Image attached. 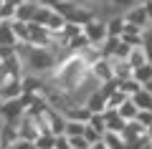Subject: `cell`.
Returning <instances> with one entry per match:
<instances>
[{
  "label": "cell",
  "instance_id": "6da1fadb",
  "mask_svg": "<svg viewBox=\"0 0 152 149\" xmlns=\"http://www.w3.org/2000/svg\"><path fill=\"white\" fill-rule=\"evenodd\" d=\"M84 36L89 38V43L91 46H104V41H107V20H99V18H91V20L84 25Z\"/></svg>",
  "mask_w": 152,
  "mask_h": 149
},
{
  "label": "cell",
  "instance_id": "7a4b0ae2",
  "mask_svg": "<svg viewBox=\"0 0 152 149\" xmlns=\"http://www.w3.org/2000/svg\"><path fill=\"white\" fill-rule=\"evenodd\" d=\"M18 132V139H28V142H36L38 137H41V126H38V119L36 116H23L18 124H13Z\"/></svg>",
  "mask_w": 152,
  "mask_h": 149
},
{
  "label": "cell",
  "instance_id": "3957f363",
  "mask_svg": "<svg viewBox=\"0 0 152 149\" xmlns=\"http://www.w3.org/2000/svg\"><path fill=\"white\" fill-rule=\"evenodd\" d=\"M89 71H91V76L99 81V86L112 84V81H114V71H112V61H109V58H102L99 63H94Z\"/></svg>",
  "mask_w": 152,
  "mask_h": 149
},
{
  "label": "cell",
  "instance_id": "277c9868",
  "mask_svg": "<svg viewBox=\"0 0 152 149\" xmlns=\"http://www.w3.org/2000/svg\"><path fill=\"white\" fill-rule=\"evenodd\" d=\"M0 99L3 101H15V99H23V78H13L8 84L0 86Z\"/></svg>",
  "mask_w": 152,
  "mask_h": 149
},
{
  "label": "cell",
  "instance_id": "5b68a950",
  "mask_svg": "<svg viewBox=\"0 0 152 149\" xmlns=\"http://www.w3.org/2000/svg\"><path fill=\"white\" fill-rule=\"evenodd\" d=\"M107 101H109V96L104 94L102 86H99V89L86 99V104H84V106H86L89 111H91V116H94V114H104V111H107Z\"/></svg>",
  "mask_w": 152,
  "mask_h": 149
},
{
  "label": "cell",
  "instance_id": "8992f818",
  "mask_svg": "<svg viewBox=\"0 0 152 149\" xmlns=\"http://www.w3.org/2000/svg\"><path fill=\"white\" fill-rule=\"evenodd\" d=\"M104 121H107V132H112V134H122L127 129V124H129L119 116V111H112V109L104 111Z\"/></svg>",
  "mask_w": 152,
  "mask_h": 149
},
{
  "label": "cell",
  "instance_id": "52a82bcc",
  "mask_svg": "<svg viewBox=\"0 0 152 149\" xmlns=\"http://www.w3.org/2000/svg\"><path fill=\"white\" fill-rule=\"evenodd\" d=\"M124 20L132 23V25H140V28H147V25H150V18H147L145 5H134V8H129V10L124 13Z\"/></svg>",
  "mask_w": 152,
  "mask_h": 149
},
{
  "label": "cell",
  "instance_id": "ba28073f",
  "mask_svg": "<svg viewBox=\"0 0 152 149\" xmlns=\"http://www.w3.org/2000/svg\"><path fill=\"white\" fill-rule=\"evenodd\" d=\"M15 33H13V20H0V48H15Z\"/></svg>",
  "mask_w": 152,
  "mask_h": 149
},
{
  "label": "cell",
  "instance_id": "9c48e42d",
  "mask_svg": "<svg viewBox=\"0 0 152 149\" xmlns=\"http://www.w3.org/2000/svg\"><path fill=\"white\" fill-rule=\"evenodd\" d=\"M36 10H38V3H20V5L15 8V20L18 23H33V18H36Z\"/></svg>",
  "mask_w": 152,
  "mask_h": 149
},
{
  "label": "cell",
  "instance_id": "30bf717a",
  "mask_svg": "<svg viewBox=\"0 0 152 149\" xmlns=\"http://www.w3.org/2000/svg\"><path fill=\"white\" fill-rule=\"evenodd\" d=\"M112 71H114V81H127L134 73V68L129 66V61H112Z\"/></svg>",
  "mask_w": 152,
  "mask_h": 149
},
{
  "label": "cell",
  "instance_id": "8fae6325",
  "mask_svg": "<svg viewBox=\"0 0 152 149\" xmlns=\"http://www.w3.org/2000/svg\"><path fill=\"white\" fill-rule=\"evenodd\" d=\"M66 121H79V124H89V119H91V111H89L86 106H71L69 111H64Z\"/></svg>",
  "mask_w": 152,
  "mask_h": 149
},
{
  "label": "cell",
  "instance_id": "7c38bea8",
  "mask_svg": "<svg viewBox=\"0 0 152 149\" xmlns=\"http://www.w3.org/2000/svg\"><path fill=\"white\" fill-rule=\"evenodd\" d=\"M124 33V15H114L107 20V36L109 38H122Z\"/></svg>",
  "mask_w": 152,
  "mask_h": 149
},
{
  "label": "cell",
  "instance_id": "4fadbf2b",
  "mask_svg": "<svg viewBox=\"0 0 152 149\" xmlns=\"http://www.w3.org/2000/svg\"><path fill=\"white\" fill-rule=\"evenodd\" d=\"M132 101H134V106L140 109V111H152V94H150V91L142 89L140 94L132 96Z\"/></svg>",
  "mask_w": 152,
  "mask_h": 149
},
{
  "label": "cell",
  "instance_id": "5bb4252c",
  "mask_svg": "<svg viewBox=\"0 0 152 149\" xmlns=\"http://www.w3.org/2000/svg\"><path fill=\"white\" fill-rule=\"evenodd\" d=\"M129 66L132 68H140V66H145V63H152L150 58H147V53H145V48L142 46H137V48H132V53H129Z\"/></svg>",
  "mask_w": 152,
  "mask_h": 149
},
{
  "label": "cell",
  "instance_id": "9a60e30c",
  "mask_svg": "<svg viewBox=\"0 0 152 149\" xmlns=\"http://www.w3.org/2000/svg\"><path fill=\"white\" fill-rule=\"evenodd\" d=\"M13 33L18 43H31V23H18L13 20Z\"/></svg>",
  "mask_w": 152,
  "mask_h": 149
},
{
  "label": "cell",
  "instance_id": "2e32d148",
  "mask_svg": "<svg viewBox=\"0 0 152 149\" xmlns=\"http://www.w3.org/2000/svg\"><path fill=\"white\" fill-rule=\"evenodd\" d=\"M102 142L107 144V149H127V142H124V137H122V134L107 132V134L102 137Z\"/></svg>",
  "mask_w": 152,
  "mask_h": 149
},
{
  "label": "cell",
  "instance_id": "e0dca14e",
  "mask_svg": "<svg viewBox=\"0 0 152 149\" xmlns=\"http://www.w3.org/2000/svg\"><path fill=\"white\" fill-rule=\"evenodd\" d=\"M117 84H119L117 89H119V91H122L124 96H129V99H132L134 94H140V91H142V84H137L134 78H127V81H117Z\"/></svg>",
  "mask_w": 152,
  "mask_h": 149
},
{
  "label": "cell",
  "instance_id": "ac0fdd59",
  "mask_svg": "<svg viewBox=\"0 0 152 149\" xmlns=\"http://www.w3.org/2000/svg\"><path fill=\"white\" fill-rule=\"evenodd\" d=\"M137 114H140V109L134 106V101H132V99H127V101L119 106V116L124 119V121H134Z\"/></svg>",
  "mask_w": 152,
  "mask_h": 149
},
{
  "label": "cell",
  "instance_id": "d6986e66",
  "mask_svg": "<svg viewBox=\"0 0 152 149\" xmlns=\"http://www.w3.org/2000/svg\"><path fill=\"white\" fill-rule=\"evenodd\" d=\"M132 78L137 81V84H150L152 81V63H145V66H140V68H134V73H132Z\"/></svg>",
  "mask_w": 152,
  "mask_h": 149
},
{
  "label": "cell",
  "instance_id": "ffe728a7",
  "mask_svg": "<svg viewBox=\"0 0 152 149\" xmlns=\"http://www.w3.org/2000/svg\"><path fill=\"white\" fill-rule=\"evenodd\" d=\"M51 15H53V8H48V5H38V10H36V18H33V23L36 25H48V20H51Z\"/></svg>",
  "mask_w": 152,
  "mask_h": 149
},
{
  "label": "cell",
  "instance_id": "44dd1931",
  "mask_svg": "<svg viewBox=\"0 0 152 149\" xmlns=\"http://www.w3.org/2000/svg\"><path fill=\"white\" fill-rule=\"evenodd\" d=\"M84 132H86V124H79V121H66L64 137H66V139H74V137H84Z\"/></svg>",
  "mask_w": 152,
  "mask_h": 149
},
{
  "label": "cell",
  "instance_id": "7402d4cb",
  "mask_svg": "<svg viewBox=\"0 0 152 149\" xmlns=\"http://www.w3.org/2000/svg\"><path fill=\"white\" fill-rule=\"evenodd\" d=\"M127 99H129V96H124L119 89H117L112 96H109V101H107V109H112V111H119V106L127 101Z\"/></svg>",
  "mask_w": 152,
  "mask_h": 149
},
{
  "label": "cell",
  "instance_id": "603a6c76",
  "mask_svg": "<svg viewBox=\"0 0 152 149\" xmlns=\"http://www.w3.org/2000/svg\"><path fill=\"white\" fill-rule=\"evenodd\" d=\"M142 48H145V53H147V58L152 61V23L142 31Z\"/></svg>",
  "mask_w": 152,
  "mask_h": 149
},
{
  "label": "cell",
  "instance_id": "cb8c5ba5",
  "mask_svg": "<svg viewBox=\"0 0 152 149\" xmlns=\"http://www.w3.org/2000/svg\"><path fill=\"white\" fill-rule=\"evenodd\" d=\"M89 126L96 129L99 134H107V121H104V114H94V116L89 119Z\"/></svg>",
  "mask_w": 152,
  "mask_h": 149
},
{
  "label": "cell",
  "instance_id": "d4e9b609",
  "mask_svg": "<svg viewBox=\"0 0 152 149\" xmlns=\"http://www.w3.org/2000/svg\"><path fill=\"white\" fill-rule=\"evenodd\" d=\"M33 144H36V149H53L56 137H51V134H41V137H38Z\"/></svg>",
  "mask_w": 152,
  "mask_h": 149
},
{
  "label": "cell",
  "instance_id": "484cf974",
  "mask_svg": "<svg viewBox=\"0 0 152 149\" xmlns=\"http://www.w3.org/2000/svg\"><path fill=\"white\" fill-rule=\"evenodd\" d=\"M69 144H71V149H91L86 137H74V139H69Z\"/></svg>",
  "mask_w": 152,
  "mask_h": 149
},
{
  "label": "cell",
  "instance_id": "4316f807",
  "mask_svg": "<svg viewBox=\"0 0 152 149\" xmlns=\"http://www.w3.org/2000/svg\"><path fill=\"white\" fill-rule=\"evenodd\" d=\"M134 121H140L142 126H152V111H140Z\"/></svg>",
  "mask_w": 152,
  "mask_h": 149
},
{
  "label": "cell",
  "instance_id": "83f0119b",
  "mask_svg": "<svg viewBox=\"0 0 152 149\" xmlns=\"http://www.w3.org/2000/svg\"><path fill=\"white\" fill-rule=\"evenodd\" d=\"M8 149H36V144L28 142V139H18V142H13Z\"/></svg>",
  "mask_w": 152,
  "mask_h": 149
},
{
  "label": "cell",
  "instance_id": "f1b7e54d",
  "mask_svg": "<svg viewBox=\"0 0 152 149\" xmlns=\"http://www.w3.org/2000/svg\"><path fill=\"white\" fill-rule=\"evenodd\" d=\"M53 149H71V144H69V139H66V137H56Z\"/></svg>",
  "mask_w": 152,
  "mask_h": 149
},
{
  "label": "cell",
  "instance_id": "f546056e",
  "mask_svg": "<svg viewBox=\"0 0 152 149\" xmlns=\"http://www.w3.org/2000/svg\"><path fill=\"white\" fill-rule=\"evenodd\" d=\"M61 0H38V5H48V8H56Z\"/></svg>",
  "mask_w": 152,
  "mask_h": 149
},
{
  "label": "cell",
  "instance_id": "4dcf8cb0",
  "mask_svg": "<svg viewBox=\"0 0 152 149\" xmlns=\"http://www.w3.org/2000/svg\"><path fill=\"white\" fill-rule=\"evenodd\" d=\"M20 3H26V0H5V5H10V8H18Z\"/></svg>",
  "mask_w": 152,
  "mask_h": 149
},
{
  "label": "cell",
  "instance_id": "1f68e13d",
  "mask_svg": "<svg viewBox=\"0 0 152 149\" xmlns=\"http://www.w3.org/2000/svg\"><path fill=\"white\" fill-rule=\"evenodd\" d=\"M91 149H107V144H104V142H96V144H91Z\"/></svg>",
  "mask_w": 152,
  "mask_h": 149
},
{
  "label": "cell",
  "instance_id": "d6a6232c",
  "mask_svg": "<svg viewBox=\"0 0 152 149\" xmlns=\"http://www.w3.org/2000/svg\"><path fill=\"white\" fill-rule=\"evenodd\" d=\"M142 89H145V91H150V94H152V81H150V84H145Z\"/></svg>",
  "mask_w": 152,
  "mask_h": 149
},
{
  "label": "cell",
  "instance_id": "836d02e7",
  "mask_svg": "<svg viewBox=\"0 0 152 149\" xmlns=\"http://www.w3.org/2000/svg\"><path fill=\"white\" fill-rule=\"evenodd\" d=\"M147 139H150V144H152V126H147Z\"/></svg>",
  "mask_w": 152,
  "mask_h": 149
},
{
  "label": "cell",
  "instance_id": "e575fe53",
  "mask_svg": "<svg viewBox=\"0 0 152 149\" xmlns=\"http://www.w3.org/2000/svg\"><path fill=\"white\" fill-rule=\"evenodd\" d=\"M137 3H140V5H147V3H152V0H137Z\"/></svg>",
  "mask_w": 152,
  "mask_h": 149
},
{
  "label": "cell",
  "instance_id": "d590c367",
  "mask_svg": "<svg viewBox=\"0 0 152 149\" xmlns=\"http://www.w3.org/2000/svg\"><path fill=\"white\" fill-rule=\"evenodd\" d=\"M142 149H152V144H145V147H142Z\"/></svg>",
  "mask_w": 152,
  "mask_h": 149
},
{
  "label": "cell",
  "instance_id": "8d00e7d4",
  "mask_svg": "<svg viewBox=\"0 0 152 149\" xmlns=\"http://www.w3.org/2000/svg\"><path fill=\"white\" fill-rule=\"evenodd\" d=\"M3 104H5V101H3V99H0V109H3Z\"/></svg>",
  "mask_w": 152,
  "mask_h": 149
},
{
  "label": "cell",
  "instance_id": "74e56055",
  "mask_svg": "<svg viewBox=\"0 0 152 149\" xmlns=\"http://www.w3.org/2000/svg\"><path fill=\"white\" fill-rule=\"evenodd\" d=\"M0 126H3V121H0Z\"/></svg>",
  "mask_w": 152,
  "mask_h": 149
}]
</instances>
